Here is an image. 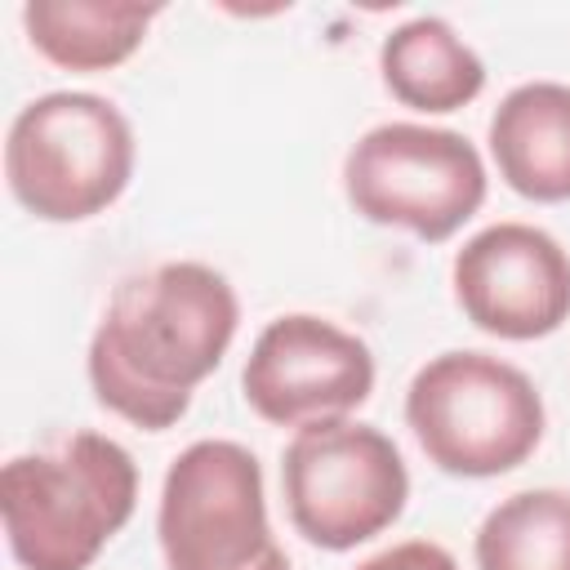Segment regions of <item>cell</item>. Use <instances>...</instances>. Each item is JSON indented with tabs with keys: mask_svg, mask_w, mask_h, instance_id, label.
<instances>
[{
	"mask_svg": "<svg viewBox=\"0 0 570 570\" xmlns=\"http://www.w3.org/2000/svg\"><path fill=\"white\" fill-rule=\"evenodd\" d=\"M129 116L89 89L31 98L4 138V178L13 200L45 223H85L120 200L134 178Z\"/></svg>",
	"mask_w": 570,
	"mask_h": 570,
	"instance_id": "3957f363",
	"label": "cell"
},
{
	"mask_svg": "<svg viewBox=\"0 0 570 570\" xmlns=\"http://www.w3.org/2000/svg\"><path fill=\"white\" fill-rule=\"evenodd\" d=\"M240 392L245 405L276 428L352 414L374 392V352L365 338L325 316L285 312L254 338Z\"/></svg>",
	"mask_w": 570,
	"mask_h": 570,
	"instance_id": "ba28073f",
	"label": "cell"
},
{
	"mask_svg": "<svg viewBox=\"0 0 570 570\" xmlns=\"http://www.w3.org/2000/svg\"><path fill=\"white\" fill-rule=\"evenodd\" d=\"M156 539L165 570H245L276 539L263 468L240 441H191L165 472Z\"/></svg>",
	"mask_w": 570,
	"mask_h": 570,
	"instance_id": "52a82bcc",
	"label": "cell"
},
{
	"mask_svg": "<svg viewBox=\"0 0 570 570\" xmlns=\"http://www.w3.org/2000/svg\"><path fill=\"white\" fill-rule=\"evenodd\" d=\"M356 570H459V561L450 557V548H441L432 539H405V543H392V548L365 557Z\"/></svg>",
	"mask_w": 570,
	"mask_h": 570,
	"instance_id": "5bb4252c",
	"label": "cell"
},
{
	"mask_svg": "<svg viewBox=\"0 0 570 570\" xmlns=\"http://www.w3.org/2000/svg\"><path fill=\"white\" fill-rule=\"evenodd\" d=\"M245 570H289V557H285V548L281 543H272L254 566H245Z\"/></svg>",
	"mask_w": 570,
	"mask_h": 570,
	"instance_id": "9a60e30c",
	"label": "cell"
},
{
	"mask_svg": "<svg viewBox=\"0 0 570 570\" xmlns=\"http://www.w3.org/2000/svg\"><path fill=\"white\" fill-rule=\"evenodd\" d=\"M379 71L396 102L428 116L459 111L485 89V62L436 13H419L392 27L379 49Z\"/></svg>",
	"mask_w": 570,
	"mask_h": 570,
	"instance_id": "8fae6325",
	"label": "cell"
},
{
	"mask_svg": "<svg viewBox=\"0 0 570 570\" xmlns=\"http://www.w3.org/2000/svg\"><path fill=\"white\" fill-rule=\"evenodd\" d=\"M160 4L138 0H31L22 4V27L36 53L67 71H107L125 62Z\"/></svg>",
	"mask_w": 570,
	"mask_h": 570,
	"instance_id": "7c38bea8",
	"label": "cell"
},
{
	"mask_svg": "<svg viewBox=\"0 0 570 570\" xmlns=\"http://www.w3.org/2000/svg\"><path fill=\"white\" fill-rule=\"evenodd\" d=\"M405 423L450 476H499L543 441V396L525 370L490 352H441L405 387Z\"/></svg>",
	"mask_w": 570,
	"mask_h": 570,
	"instance_id": "277c9868",
	"label": "cell"
},
{
	"mask_svg": "<svg viewBox=\"0 0 570 570\" xmlns=\"http://www.w3.org/2000/svg\"><path fill=\"white\" fill-rule=\"evenodd\" d=\"M236 325V289L209 263L138 272L116 285L89 338V387L111 414L165 432L187 414L196 383L218 370Z\"/></svg>",
	"mask_w": 570,
	"mask_h": 570,
	"instance_id": "6da1fadb",
	"label": "cell"
},
{
	"mask_svg": "<svg viewBox=\"0 0 570 570\" xmlns=\"http://www.w3.org/2000/svg\"><path fill=\"white\" fill-rule=\"evenodd\" d=\"M472 552L476 570H570V490L539 485L499 499Z\"/></svg>",
	"mask_w": 570,
	"mask_h": 570,
	"instance_id": "4fadbf2b",
	"label": "cell"
},
{
	"mask_svg": "<svg viewBox=\"0 0 570 570\" xmlns=\"http://www.w3.org/2000/svg\"><path fill=\"white\" fill-rule=\"evenodd\" d=\"M490 156L517 196L570 200V85L525 80L508 89L490 116Z\"/></svg>",
	"mask_w": 570,
	"mask_h": 570,
	"instance_id": "30bf717a",
	"label": "cell"
},
{
	"mask_svg": "<svg viewBox=\"0 0 570 570\" xmlns=\"http://www.w3.org/2000/svg\"><path fill=\"white\" fill-rule=\"evenodd\" d=\"M134 503V454L102 432H76L53 454H18L0 472L4 543L22 570H89Z\"/></svg>",
	"mask_w": 570,
	"mask_h": 570,
	"instance_id": "7a4b0ae2",
	"label": "cell"
},
{
	"mask_svg": "<svg viewBox=\"0 0 570 570\" xmlns=\"http://www.w3.org/2000/svg\"><path fill=\"white\" fill-rule=\"evenodd\" d=\"M485 160L459 134L419 120L365 129L343 160L352 209L379 227H405L419 240H450L485 205Z\"/></svg>",
	"mask_w": 570,
	"mask_h": 570,
	"instance_id": "8992f818",
	"label": "cell"
},
{
	"mask_svg": "<svg viewBox=\"0 0 570 570\" xmlns=\"http://www.w3.org/2000/svg\"><path fill=\"white\" fill-rule=\"evenodd\" d=\"M281 490L289 525L307 543L347 552L405 512L410 472L387 432L334 414L294 428L281 454Z\"/></svg>",
	"mask_w": 570,
	"mask_h": 570,
	"instance_id": "5b68a950",
	"label": "cell"
},
{
	"mask_svg": "<svg viewBox=\"0 0 570 570\" xmlns=\"http://www.w3.org/2000/svg\"><path fill=\"white\" fill-rule=\"evenodd\" d=\"M463 316L512 343L557 334L570 321V254L534 223H490L450 263Z\"/></svg>",
	"mask_w": 570,
	"mask_h": 570,
	"instance_id": "9c48e42d",
	"label": "cell"
}]
</instances>
